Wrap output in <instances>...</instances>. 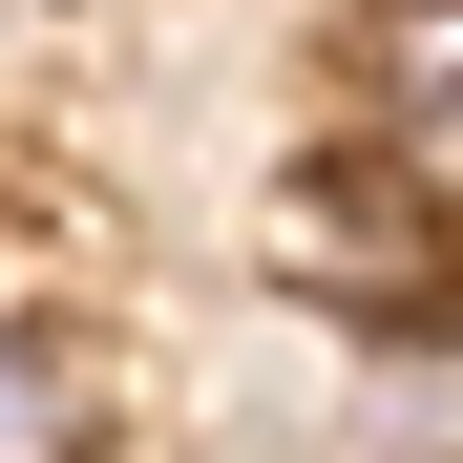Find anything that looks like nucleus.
<instances>
[{
	"instance_id": "nucleus-1",
	"label": "nucleus",
	"mask_w": 463,
	"mask_h": 463,
	"mask_svg": "<svg viewBox=\"0 0 463 463\" xmlns=\"http://www.w3.org/2000/svg\"><path fill=\"white\" fill-rule=\"evenodd\" d=\"M337 85H358V147H379V190L463 211V0H379V22L337 43Z\"/></svg>"
},
{
	"instance_id": "nucleus-2",
	"label": "nucleus",
	"mask_w": 463,
	"mask_h": 463,
	"mask_svg": "<svg viewBox=\"0 0 463 463\" xmlns=\"http://www.w3.org/2000/svg\"><path fill=\"white\" fill-rule=\"evenodd\" d=\"M0 463H85V358L43 317H0Z\"/></svg>"
}]
</instances>
